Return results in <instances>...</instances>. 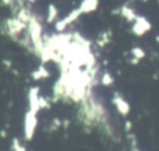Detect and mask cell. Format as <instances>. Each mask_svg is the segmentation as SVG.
Wrapping results in <instances>:
<instances>
[{
  "mask_svg": "<svg viewBox=\"0 0 159 151\" xmlns=\"http://www.w3.org/2000/svg\"><path fill=\"white\" fill-rule=\"evenodd\" d=\"M78 104L80 106L77 110V119L82 126L88 129L97 126L101 127L107 135H113V129L109 125L107 110L104 105L101 103V100H98L91 90Z\"/></svg>",
  "mask_w": 159,
  "mask_h": 151,
  "instance_id": "6da1fadb",
  "label": "cell"
},
{
  "mask_svg": "<svg viewBox=\"0 0 159 151\" xmlns=\"http://www.w3.org/2000/svg\"><path fill=\"white\" fill-rule=\"evenodd\" d=\"M27 25L25 22H22L21 20H19L16 16L6 19L2 25H1V31L4 35H7L12 41H19V38L21 37V35L26 31Z\"/></svg>",
  "mask_w": 159,
  "mask_h": 151,
  "instance_id": "7a4b0ae2",
  "label": "cell"
},
{
  "mask_svg": "<svg viewBox=\"0 0 159 151\" xmlns=\"http://www.w3.org/2000/svg\"><path fill=\"white\" fill-rule=\"evenodd\" d=\"M37 113L27 110V113L25 114V119H24V135L26 140H32L36 127H37V118H36Z\"/></svg>",
  "mask_w": 159,
  "mask_h": 151,
  "instance_id": "3957f363",
  "label": "cell"
},
{
  "mask_svg": "<svg viewBox=\"0 0 159 151\" xmlns=\"http://www.w3.org/2000/svg\"><path fill=\"white\" fill-rule=\"evenodd\" d=\"M81 14H82V12H81V10L77 7V9L72 10V11H71L67 16H65L63 19L57 20V21H56V24H55V28H56V31H57V32H63L68 25H71L72 22H75V21L80 17V15H81Z\"/></svg>",
  "mask_w": 159,
  "mask_h": 151,
  "instance_id": "277c9868",
  "label": "cell"
},
{
  "mask_svg": "<svg viewBox=\"0 0 159 151\" xmlns=\"http://www.w3.org/2000/svg\"><path fill=\"white\" fill-rule=\"evenodd\" d=\"M152 25L150 22L144 17V16H137L135 20L133 21V26H132V32L135 36H142L145 32H148L150 30Z\"/></svg>",
  "mask_w": 159,
  "mask_h": 151,
  "instance_id": "5b68a950",
  "label": "cell"
},
{
  "mask_svg": "<svg viewBox=\"0 0 159 151\" xmlns=\"http://www.w3.org/2000/svg\"><path fill=\"white\" fill-rule=\"evenodd\" d=\"M112 101H113V104L116 105V108H117V110L123 115V116H125V115H128V113H129V110H130V106H129V104H128V101L120 95V94H118V93H116L114 95H113V99H112Z\"/></svg>",
  "mask_w": 159,
  "mask_h": 151,
  "instance_id": "8992f818",
  "label": "cell"
},
{
  "mask_svg": "<svg viewBox=\"0 0 159 151\" xmlns=\"http://www.w3.org/2000/svg\"><path fill=\"white\" fill-rule=\"evenodd\" d=\"M39 88L34 87L30 89L29 92V110L37 113L40 110V105H39Z\"/></svg>",
  "mask_w": 159,
  "mask_h": 151,
  "instance_id": "52a82bcc",
  "label": "cell"
},
{
  "mask_svg": "<svg viewBox=\"0 0 159 151\" xmlns=\"http://www.w3.org/2000/svg\"><path fill=\"white\" fill-rule=\"evenodd\" d=\"M98 7V0H82V2L80 4V10L82 14H88L94 11Z\"/></svg>",
  "mask_w": 159,
  "mask_h": 151,
  "instance_id": "ba28073f",
  "label": "cell"
},
{
  "mask_svg": "<svg viewBox=\"0 0 159 151\" xmlns=\"http://www.w3.org/2000/svg\"><path fill=\"white\" fill-rule=\"evenodd\" d=\"M118 12H119V15H122V16H123L127 21H129V22H133V21L135 20V17H137L135 11H134L130 6H128V5L120 6L119 10H118Z\"/></svg>",
  "mask_w": 159,
  "mask_h": 151,
  "instance_id": "9c48e42d",
  "label": "cell"
},
{
  "mask_svg": "<svg viewBox=\"0 0 159 151\" xmlns=\"http://www.w3.org/2000/svg\"><path fill=\"white\" fill-rule=\"evenodd\" d=\"M57 17H58V9L55 4H50L48 7H47V17H46V21L48 24H52V22H56L57 21Z\"/></svg>",
  "mask_w": 159,
  "mask_h": 151,
  "instance_id": "30bf717a",
  "label": "cell"
},
{
  "mask_svg": "<svg viewBox=\"0 0 159 151\" xmlns=\"http://www.w3.org/2000/svg\"><path fill=\"white\" fill-rule=\"evenodd\" d=\"M31 76H32V78H34L35 80H39V79H45V78H47V77L50 76V72L47 71V68H46L43 64H41L36 71H34V72L31 73Z\"/></svg>",
  "mask_w": 159,
  "mask_h": 151,
  "instance_id": "8fae6325",
  "label": "cell"
},
{
  "mask_svg": "<svg viewBox=\"0 0 159 151\" xmlns=\"http://www.w3.org/2000/svg\"><path fill=\"white\" fill-rule=\"evenodd\" d=\"M109 40H111V31H109V30L103 31V32L99 33V36H98V38H97V45H98L99 47H104V46L109 42Z\"/></svg>",
  "mask_w": 159,
  "mask_h": 151,
  "instance_id": "7c38bea8",
  "label": "cell"
},
{
  "mask_svg": "<svg viewBox=\"0 0 159 151\" xmlns=\"http://www.w3.org/2000/svg\"><path fill=\"white\" fill-rule=\"evenodd\" d=\"M99 82L103 84V85H111L113 82H114V79H113V77H112V74L111 73H108V72H104L102 76H101V79H99Z\"/></svg>",
  "mask_w": 159,
  "mask_h": 151,
  "instance_id": "4fadbf2b",
  "label": "cell"
},
{
  "mask_svg": "<svg viewBox=\"0 0 159 151\" xmlns=\"http://www.w3.org/2000/svg\"><path fill=\"white\" fill-rule=\"evenodd\" d=\"M130 53H132L133 58H135V59H138V61H140V59L144 58V56H145V52H144L140 47H133V48L130 50Z\"/></svg>",
  "mask_w": 159,
  "mask_h": 151,
  "instance_id": "5bb4252c",
  "label": "cell"
},
{
  "mask_svg": "<svg viewBox=\"0 0 159 151\" xmlns=\"http://www.w3.org/2000/svg\"><path fill=\"white\" fill-rule=\"evenodd\" d=\"M11 147H12V151H26V147L21 144V141L17 139V137H14L12 141H11Z\"/></svg>",
  "mask_w": 159,
  "mask_h": 151,
  "instance_id": "9a60e30c",
  "label": "cell"
},
{
  "mask_svg": "<svg viewBox=\"0 0 159 151\" xmlns=\"http://www.w3.org/2000/svg\"><path fill=\"white\" fill-rule=\"evenodd\" d=\"M39 105H40V109H48L50 108V101L47 100V98L45 97H39Z\"/></svg>",
  "mask_w": 159,
  "mask_h": 151,
  "instance_id": "2e32d148",
  "label": "cell"
},
{
  "mask_svg": "<svg viewBox=\"0 0 159 151\" xmlns=\"http://www.w3.org/2000/svg\"><path fill=\"white\" fill-rule=\"evenodd\" d=\"M60 125H61V121H60V120H58V119H53V120H52V123H51V125H50V126H51V127H52V129H51V130H56V129H57V127H60Z\"/></svg>",
  "mask_w": 159,
  "mask_h": 151,
  "instance_id": "e0dca14e",
  "label": "cell"
},
{
  "mask_svg": "<svg viewBox=\"0 0 159 151\" xmlns=\"http://www.w3.org/2000/svg\"><path fill=\"white\" fill-rule=\"evenodd\" d=\"M1 2H2V5H6V6H14L15 5V2H16V0H1Z\"/></svg>",
  "mask_w": 159,
  "mask_h": 151,
  "instance_id": "ac0fdd59",
  "label": "cell"
},
{
  "mask_svg": "<svg viewBox=\"0 0 159 151\" xmlns=\"http://www.w3.org/2000/svg\"><path fill=\"white\" fill-rule=\"evenodd\" d=\"M125 126H127V131H129L130 130V126H132V123L130 121H127L125 123Z\"/></svg>",
  "mask_w": 159,
  "mask_h": 151,
  "instance_id": "d6986e66",
  "label": "cell"
},
{
  "mask_svg": "<svg viewBox=\"0 0 159 151\" xmlns=\"http://www.w3.org/2000/svg\"><path fill=\"white\" fill-rule=\"evenodd\" d=\"M155 41H157V42H158V43H159V35H158V36H157V37H155Z\"/></svg>",
  "mask_w": 159,
  "mask_h": 151,
  "instance_id": "ffe728a7",
  "label": "cell"
},
{
  "mask_svg": "<svg viewBox=\"0 0 159 151\" xmlns=\"http://www.w3.org/2000/svg\"><path fill=\"white\" fill-rule=\"evenodd\" d=\"M26 1H27V2H35L36 0H26Z\"/></svg>",
  "mask_w": 159,
  "mask_h": 151,
  "instance_id": "44dd1931",
  "label": "cell"
},
{
  "mask_svg": "<svg viewBox=\"0 0 159 151\" xmlns=\"http://www.w3.org/2000/svg\"><path fill=\"white\" fill-rule=\"evenodd\" d=\"M133 151H139V150H138V149H134V150H133Z\"/></svg>",
  "mask_w": 159,
  "mask_h": 151,
  "instance_id": "7402d4cb",
  "label": "cell"
}]
</instances>
